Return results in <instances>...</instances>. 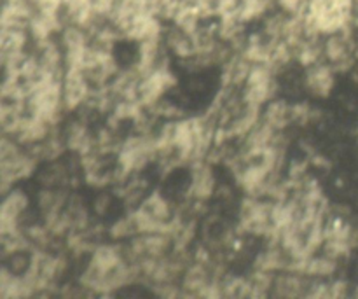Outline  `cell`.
<instances>
[{
    "label": "cell",
    "mask_w": 358,
    "mask_h": 299,
    "mask_svg": "<svg viewBox=\"0 0 358 299\" xmlns=\"http://www.w3.org/2000/svg\"><path fill=\"white\" fill-rule=\"evenodd\" d=\"M213 186H215V181H213L212 168L208 165H196L194 172H192V196L201 202L208 200L213 195Z\"/></svg>",
    "instance_id": "7a4b0ae2"
},
{
    "label": "cell",
    "mask_w": 358,
    "mask_h": 299,
    "mask_svg": "<svg viewBox=\"0 0 358 299\" xmlns=\"http://www.w3.org/2000/svg\"><path fill=\"white\" fill-rule=\"evenodd\" d=\"M292 118L294 109H290L285 102H273V104H269L268 111H266L264 114V121H268L269 125L275 126L276 130L283 128Z\"/></svg>",
    "instance_id": "3957f363"
},
{
    "label": "cell",
    "mask_w": 358,
    "mask_h": 299,
    "mask_svg": "<svg viewBox=\"0 0 358 299\" xmlns=\"http://www.w3.org/2000/svg\"><path fill=\"white\" fill-rule=\"evenodd\" d=\"M332 86H334V74H332L331 67H310V70H308L306 74V88L315 95V97L325 98L331 93Z\"/></svg>",
    "instance_id": "6da1fadb"
}]
</instances>
